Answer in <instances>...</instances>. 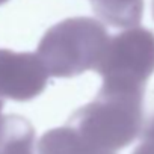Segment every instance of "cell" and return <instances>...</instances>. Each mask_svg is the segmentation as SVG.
<instances>
[{"label":"cell","mask_w":154,"mask_h":154,"mask_svg":"<svg viewBox=\"0 0 154 154\" xmlns=\"http://www.w3.org/2000/svg\"><path fill=\"white\" fill-rule=\"evenodd\" d=\"M68 125L98 151L115 154L128 146L142 131L143 92L100 89L95 100L69 116Z\"/></svg>","instance_id":"1"},{"label":"cell","mask_w":154,"mask_h":154,"mask_svg":"<svg viewBox=\"0 0 154 154\" xmlns=\"http://www.w3.org/2000/svg\"><path fill=\"white\" fill-rule=\"evenodd\" d=\"M109 39L106 27L98 20L66 18L44 33L36 54L50 75L75 77L95 69Z\"/></svg>","instance_id":"2"},{"label":"cell","mask_w":154,"mask_h":154,"mask_svg":"<svg viewBox=\"0 0 154 154\" xmlns=\"http://www.w3.org/2000/svg\"><path fill=\"white\" fill-rule=\"evenodd\" d=\"M101 75V89L115 92H145L154 72V33L131 27L112 36L95 66Z\"/></svg>","instance_id":"3"},{"label":"cell","mask_w":154,"mask_h":154,"mask_svg":"<svg viewBox=\"0 0 154 154\" xmlns=\"http://www.w3.org/2000/svg\"><path fill=\"white\" fill-rule=\"evenodd\" d=\"M48 77L36 53L0 48V100H33L44 92Z\"/></svg>","instance_id":"4"},{"label":"cell","mask_w":154,"mask_h":154,"mask_svg":"<svg viewBox=\"0 0 154 154\" xmlns=\"http://www.w3.org/2000/svg\"><path fill=\"white\" fill-rule=\"evenodd\" d=\"M38 154H104L94 148L71 125H62L45 131L36 145Z\"/></svg>","instance_id":"5"},{"label":"cell","mask_w":154,"mask_h":154,"mask_svg":"<svg viewBox=\"0 0 154 154\" xmlns=\"http://www.w3.org/2000/svg\"><path fill=\"white\" fill-rule=\"evenodd\" d=\"M0 154H35V128L20 115H8L0 127Z\"/></svg>","instance_id":"6"},{"label":"cell","mask_w":154,"mask_h":154,"mask_svg":"<svg viewBox=\"0 0 154 154\" xmlns=\"http://www.w3.org/2000/svg\"><path fill=\"white\" fill-rule=\"evenodd\" d=\"M95 14L115 27H137L142 20L143 0H91Z\"/></svg>","instance_id":"7"},{"label":"cell","mask_w":154,"mask_h":154,"mask_svg":"<svg viewBox=\"0 0 154 154\" xmlns=\"http://www.w3.org/2000/svg\"><path fill=\"white\" fill-rule=\"evenodd\" d=\"M133 154H154V116L143 130L140 143L136 146Z\"/></svg>","instance_id":"8"},{"label":"cell","mask_w":154,"mask_h":154,"mask_svg":"<svg viewBox=\"0 0 154 154\" xmlns=\"http://www.w3.org/2000/svg\"><path fill=\"white\" fill-rule=\"evenodd\" d=\"M2 109H3V100H0V127H2V122L5 118V116H2Z\"/></svg>","instance_id":"9"}]
</instances>
